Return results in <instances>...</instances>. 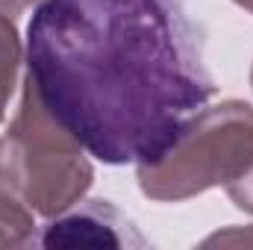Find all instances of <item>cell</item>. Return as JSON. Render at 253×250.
Instances as JSON below:
<instances>
[{"label": "cell", "mask_w": 253, "mask_h": 250, "mask_svg": "<svg viewBox=\"0 0 253 250\" xmlns=\"http://www.w3.org/2000/svg\"><path fill=\"white\" fill-rule=\"evenodd\" d=\"M47 248H74V245H106V248H141L144 239L118 209L103 200L85 203L80 212L50 224L44 239Z\"/></svg>", "instance_id": "cell-4"}, {"label": "cell", "mask_w": 253, "mask_h": 250, "mask_svg": "<svg viewBox=\"0 0 253 250\" xmlns=\"http://www.w3.org/2000/svg\"><path fill=\"white\" fill-rule=\"evenodd\" d=\"M236 3H242L245 9H251V12H253V0H236Z\"/></svg>", "instance_id": "cell-10"}, {"label": "cell", "mask_w": 253, "mask_h": 250, "mask_svg": "<svg viewBox=\"0 0 253 250\" xmlns=\"http://www.w3.org/2000/svg\"><path fill=\"white\" fill-rule=\"evenodd\" d=\"M18 59H21V44L12 21L0 15V121L6 115L12 88H15V74H18Z\"/></svg>", "instance_id": "cell-6"}, {"label": "cell", "mask_w": 253, "mask_h": 250, "mask_svg": "<svg viewBox=\"0 0 253 250\" xmlns=\"http://www.w3.org/2000/svg\"><path fill=\"white\" fill-rule=\"evenodd\" d=\"M88 186L83 144L50 118L27 83L21 112L0 138V188L42 215H59Z\"/></svg>", "instance_id": "cell-2"}, {"label": "cell", "mask_w": 253, "mask_h": 250, "mask_svg": "<svg viewBox=\"0 0 253 250\" xmlns=\"http://www.w3.org/2000/svg\"><path fill=\"white\" fill-rule=\"evenodd\" d=\"M27 83L109 165L156 162L215 91L180 0H44L27 30Z\"/></svg>", "instance_id": "cell-1"}, {"label": "cell", "mask_w": 253, "mask_h": 250, "mask_svg": "<svg viewBox=\"0 0 253 250\" xmlns=\"http://www.w3.org/2000/svg\"><path fill=\"white\" fill-rule=\"evenodd\" d=\"M30 239H33L30 209L0 188V248H18V245H27Z\"/></svg>", "instance_id": "cell-5"}, {"label": "cell", "mask_w": 253, "mask_h": 250, "mask_svg": "<svg viewBox=\"0 0 253 250\" xmlns=\"http://www.w3.org/2000/svg\"><path fill=\"white\" fill-rule=\"evenodd\" d=\"M33 0H0V15H6V12H18V9H24V6H30Z\"/></svg>", "instance_id": "cell-9"}, {"label": "cell", "mask_w": 253, "mask_h": 250, "mask_svg": "<svg viewBox=\"0 0 253 250\" xmlns=\"http://www.w3.org/2000/svg\"><path fill=\"white\" fill-rule=\"evenodd\" d=\"M253 245V236L248 233H230V236H215V239H209L206 245Z\"/></svg>", "instance_id": "cell-8"}, {"label": "cell", "mask_w": 253, "mask_h": 250, "mask_svg": "<svg viewBox=\"0 0 253 250\" xmlns=\"http://www.w3.org/2000/svg\"><path fill=\"white\" fill-rule=\"evenodd\" d=\"M227 191H230V197L236 200V206H242V209L253 212V162H251V168H248L233 186H227Z\"/></svg>", "instance_id": "cell-7"}, {"label": "cell", "mask_w": 253, "mask_h": 250, "mask_svg": "<svg viewBox=\"0 0 253 250\" xmlns=\"http://www.w3.org/2000/svg\"><path fill=\"white\" fill-rule=\"evenodd\" d=\"M251 162L253 109L230 100L200 109L156 162L138 165V183L147 197L183 200L218 183L233 186Z\"/></svg>", "instance_id": "cell-3"}]
</instances>
